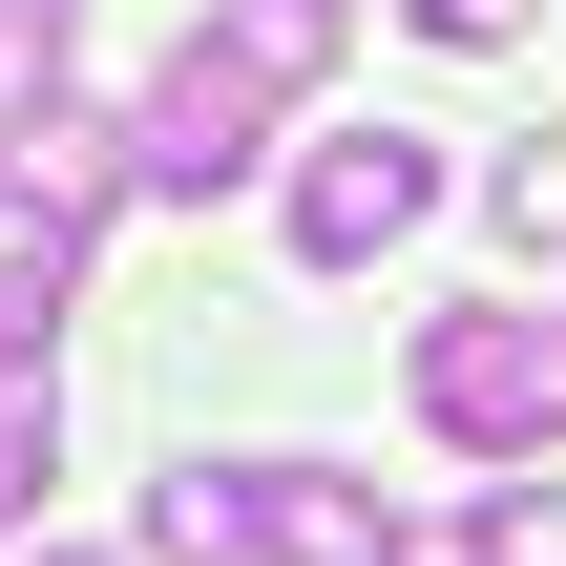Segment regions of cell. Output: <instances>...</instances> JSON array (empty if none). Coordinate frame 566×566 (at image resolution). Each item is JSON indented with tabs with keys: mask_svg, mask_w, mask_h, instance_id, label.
<instances>
[{
	"mask_svg": "<svg viewBox=\"0 0 566 566\" xmlns=\"http://www.w3.org/2000/svg\"><path fill=\"white\" fill-rule=\"evenodd\" d=\"M399 399H420V441H462V462H546V441H566V315H525V294L420 315Z\"/></svg>",
	"mask_w": 566,
	"mask_h": 566,
	"instance_id": "cell-1",
	"label": "cell"
},
{
	"mask_svg": "<svg viewBox=\"0 0 566 566\" xmlns=\"http://www.w3.org/2000/svg\"><path fill=\"white\" fill-rule=\"evenodd\" d=\"M420 210H441V147H420V126H315L273 231H294V273H378Z\"/></svg>",
	"mask_w": 566,
	"mask_h": 566,
	"instance_id": "cell-2",
	"label": "cell"
},
{
	"mask_svg": "<svg viewBox=\"0 0 566 566\" xmlns=\"http://www.w3.org/2000/svg\"><path fill=\"white\" fill-rule=\"evenodd\" d=\"M252 147H273V84H231L210 42H168V84L126 105V189L147 210H210V189H252Z\"/></svg>",
	"mask_w": 566,
	"mask_h": 566,
	"instance_id": "cell-3",
	"label": "cell"
},
{
	"mask_svg": "<svg viewBox=\"0 0 566 566\" xmlns=\"http://www.w3.org/2000/svg\"><path fill=\"white\" fill-rule=\"evenodd\" d=\"M105 210H126V126H105V105H42V126L0 147V231L84 273V231H105Z\"/></svg>",
	"mask_w": 566,
	"mask_h": 566,
	"instance_id": "cell-4",
	"label": "cell"
},
{
	"mask_svg": "<svg viewBox=\"0 0 566 566\" xmlns=\"http://www.w3.org/2000/svg\"><path fill=\"white\" fill-rule=\"evenodd\" d=\"M189 42H210L231 84H273V105H294V84H336V42H357V0H210Z\"/></svg>",
	"mask_w": 566,
	"mask_h": 566,
	"instance_id": "cell-5",
	"label": "cell"
},
{
	"mask_svg": "<svg viewBox=\"0 0 566 566\" xmlns=\"http://www.w3.org/2000/svg\"><path fill=\"white\" fill-rule=\"evenodd\" d=\"M147 566H252V462H168L147 483Z\"/></svg>",
	"mask_w": 566,
	"mask_h": 566,
	"instance_id": "cell-6",
	"label": "cell"
},
{
	"mask_svg": "<svg viewBox=\"0 0 566 566\" xmlns=\"http://www.w3.org/2000/svg\"><path fill=\"white\" fill-rule=\"evenodd\" d=\"M63 42H84V0H0V147L63 105Z\"/></svg>",
	"mask_w": 566,
	"mask_h": 566,
	"instance_id": "cell-7",
	"label": "cell"
},
{
	"mask_svg": "<svg viewBox=\"0 0 566 566\" xmlns=\"http://www.w3.org/2000/svg\"><path fill=\"white\" fill-rule=\"evenodd\" d=\"M63 294H84V273H63V252H0V399H21V378H42V357H63Z\"/></svg>",
	"mask_w": 566,
	"mask_h": 566,
	"instance_id": "cell-8",
	"label": "cell"
},
{
	"mask_svg": "<svg viewBox=\"0 0 566 566\" xmlns=\"http://www.w3.org/2000/svg\"><path fill=\"white\" fill-rule=\"evenodd\" d=\"M462 566H566V483H483V525H462Z\"/></svg>",
	"mask_w": 566,
	"mask_h": 566,
	"instance_id": "cell-9",
	"label": "cell"
},
{
	"mask_svg": "<svg viewBox=\"0 0 566 566\" xmlns=\"http://www.w3.org/2000/svg\"><path fill=\"white\" fill-rule=\"evenodd\" d=\"M42 483H63V378H21V399H0V525H21Z\"/></svg>",
	"mask_w": 566,
	"mask_h": 566,
	"instance_id": "cell-10",
	"label": "cell"
},
{
	"mask_svg": "<svg viewBox=\"0 0 566 566\" xmlns=\"http://www.w3.org/2000/svg\"><path fill=\"white\" fill-rule=\"evenodd\" d=\"M483 210H504L525 252H566V147H504V189H483Z\"/></svg>",
	"mask_w": 566,
	"mask_h": 566,
	"instance_id": "cell-11",
	"label": "cell"
},
{
	"mask_svg": "<svg viewBox=\"0 0 566 566\" xmlns=\"http://www.w3.org/2000/svg\"><path fill=\"white\" fill-rule=\"evenodd\" d=\"M420 42H525V0H399Z\"/></svg>",
	"mask_w": 566,
	"mask_h": 566,
	"instance_id": "cell-12",
	"label": "cell"
},
{
	"mask_svg": "<svg viewBox=\"0 0 566 566\" xmlns=\"http://www.w3.org/2000/svg\"><path fill=\"white\" fill-rule=\"evenodd\" d=\"M42 566H84V546H42Z\"/></svg>",
	"mask_w": 566,
	"mask_h": 566,
	"instance_id": "cell-13",
	"label": "cell"
}]
</instances>
